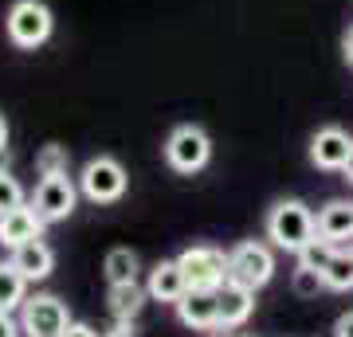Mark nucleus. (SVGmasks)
Segmentation results:
<instances>
[{"label":"nucleus","mask_w":353,"mask_h":337,"mask_svg":"<svg viewBox=\"0 0 353 337\" xmlns=\"http://www.w3.org/2000/svg\"><path fill=\"white\" fill-rule=\"evenodd\" d=\"M267 239L279 251L299 255L310 239H318V216L306 208L303 200H279L267 212Z\"/></svg>","instance_id":"f257e3e1"},{"label":"nucleus","mask_w":353,"mask_h":337,"mask_svg":"<svg viewBox=\"0 0 353 337\" xmlns=\"http://www.w3.org/2000/svg\"><path fill=\"white\" fill-rule=\"evenodd\" d=\"M8 39H12L16 48L24 51H36L39 43H48L51 39V28H55V16L43 0H16L12 8H8Z\"/></svg>","instance_id":"f03ea898"},{"label":"nucleus","mask_w":353,"mask_h":337,"mask_svg":"<svg viewBox=\"0 0 353 337\" xmlns=\"http://www.w3.org/2000/svg\"><path fill=\"white\" fill-rule=\"evenodd\" d=\"M271 275H275V255H271L267 243L243 239V243H236V247L228 251V278H236L243 287L259 290V287L271 283Z\"/></svg>","instance_id":"7ed1b4c3"},{"label":"nucleus","mask_w":353,"mask_h":337,"mask_svg":"<svg viewBox=\"0 0 353 337\" xmlns=\"http://www.w3.org/2000/svg\"><path fill=\"white\" fill-rule=\"evenodd\" d=\"M208 157H212V141H208V134H204L201 125H176L173 134H169V141H165V161L173 165L176 173H201L204 165H208Z\"/></svg>","instance_id":"20e7f679"},{"label":"nucleus","mask_w":353,"mask_h":337,"mask_svg":"<svg viewBox=\"0 0 353 337\" xmlns=\"http://www.w3.org/2000/svg\"><path fill=\"white\" fill-rule=\"evenodd\" d=\"M71 325V314L55 294H36L20 306V329L28 337H63Z\"/></svg>","instance_id":"39448f33"},{"label":"nucleus","mask_w":353,"mask_h":337,"mask_svg":"<svg viewBox=\"0 0 353 337\" xmlns=\"http://www.w3.org/2000/svg\"><path fill=\"white\" fill-rule=\"evenodd\" d=\"M79 188L94 204H114V200H122V192H126V169L114 161V157H94V161L83 165Z\"/></svg>","instance_id":"423d86ee"},{"label":"nucleus","mask_w":353,"mask_h":337,"mask_svg":"<svg viewBox=\"0 0 353 337\" xmlns=\"http://www.w3.org/2000/svg\"><path fill=\"white\" fill-rule=\"evenodd\" d=\"M181 271L189 278V287H201V290H220L228 283V255L220 247H189L176 255Z\"/></svg>","instance_id":"0eeeda50"},{"label":"nucleus","mask_w":353,"mask_h":337,"mask_svg":"<svg viewBox=\"0 0 353 337\" xmlns=\"http://www.w3.org/2000/svg\"><path fill=\"white\" fill-rule=\"evenodd\" d=\"M32 208L39 212L43 224H55V220H67L75 212V185L67 173H55V176H43L36 185V196H32Z\"/></svg>","instance_id":"6e6552de"},{"label":"nucleus","mask_w":353,"mask_h":337,"mask_svg":"<svg viewBox=\"0 0 353 337\" xmlns=\"http://www.w3.org/2000/svg\"><path fill=\"white\" fill-rule=\"evenodd\" d=\"M176 318L189 329H220V294L216 290L189 287L185 298L176 302Z\"/></svg>","instance_id":"1a4fd4ad"},{"label":"nucleus","mask_w":353,"mask_h":337,"mask_svg":"<svg viewBox=\"0 0 353 337\" xmlns=\"http://www.w3.org/2000/svg\"><path fill=\"white\" fill-rule=\"evenodd\" d=\"M350 153H353V138L345 130H338V125L318 130L314 141H310V161H314L318 169H345Z\"/></svg>","instance_id":"9d476101"},{"label":"nucleus","mask_w":353,"mask_h":337,"mask_svg":"<svg viewBox=\"0 0 353 337\" xmlns=\"http://www.w3.org/2000/svg\"><path fill=\"white\" fill-rule=\"evenodd\" d=\"M216 294H220V329H236V325H243L252 318V310H255V290L252 287L228 278Z\"/></svg>","instance_id":"9b49d317"},{"label":"nucleus","mask_w":353,"mask_h":337,"mask_svg":"<svg viewBox=\"0 0 353 337\" xmlns=\"http://www.w3.org/2000/svg\"><path fill=\"white\" fill-rule=\"evenodd\" d=\"M39 232H43V220H39L36 208H12V212L0 216V243H4L8 251L39 239Z\"/></svg>","instance_id":"f8f14e48"},{"label":"nucleus","mask_w":353,"mask_h":337,"mask_svg":"<svg viewBox=\"0 0 353 337\" xmlns=\"http://www.w3.org/2000/svg\"><path fill=\"white\" fill-rule=\"evenodd\" d=\"M145 290H150L153 302H173V306H176V302L185 298V290H189V278H185V271H181V263H176V259H161L150 271Z\"/></svg>","instance_id":"ddd939ff"},{"label":"nucleus","mask_w":353,"mask_h":337,"mask_svg":"<svg viewBox=\"0 0 353 337\" xmlns=\"http://www.w3.org/2000/svg\"><path fill=\"white\" fill-rule=\"evenodd\" d=\"M12 263L20 267V275H24L28 283H39V278L51 275V267H55V251H51L43 239H32V243H24V247L12 251Z\"/></svg>","instance_id":"4468645a"},{"label":"nucleus","mask_w":353,"mask_h":337,"mask_svg":"<svg viewBox=\"0 0 353 337\" xmlns=\"http://www.w3.org/2000/svg\"><path fill=\"white\" fill-rule=\"evenodd\" d=\"M318 236L330 239V243L350 239L353 236V204H345V200H330L326 208L318 212Z\"/></svg>","instance_id":"2eb2a0df"},{"label":"nucleus","mask_w":353,"mask_h":337,"mask_svg":"<svg viewBox=\"0 0 353 337\" xmlns=\"http://www.w3.org/2000/svg\"><path fill=\"white\" fill-rule=\"evenodd\" d=\"M28 302V278L20 275V267L12 259L0 263V310L12 314L16 306H24Z\"/></svg>","instance_id":"dca6fc26"},{"label":"nucleus","mask_w":353,"mask_h":337,"mask_svg":"<svg viewBox=\"0 0 353 337\" xmlns=\"http://www.w3.org/2000/svg\"><path fill=\"white\" fill-rule=\"evenodd\" d=\"M145 298H150L145 287H138V283H118V287H110V314L118 322H130V318L141 310Z\"/></svg>","instance_id":"f3484780"},{"label":"nucleus","mask_w":353,"mask_h":337,"mask_svg":"<svg viewBox=\"0 0 353 337\" xmlns=\"http://www.w3.org/2000/svg\"><path fill=\"white\" fill-rule=\"evenodd\" d=\"M322 278H326V290H353V247L338 243L330 267L322 271Z\"/></svg>","instance_id":"a211bd4d"},{"label":"nucleus","mask_w":353,"mask_h":337,"mask_svg":"<svg viewBox=\"0 0 353 337\" xmlns=\"http://www.w3.org/2000/svg\"><path fill=\"white\" fill-rule=\"evenodd\" d=\"M106 283L118 287V283H138V255L130 247H114L106 255Z\"/></svg>","instance_id":"6ab92c4d"},{"label":"nucleus","mask_w":353,"mask_h":337,"mask_svg":"<svg viewBox=\"0 0 353 337\" xmlns=\"http://www.w3.org/2000/svg\"><path fill=\"white\" fill-rule=\"evenodd\" d=\"M334 251H338V243H330V239H310L303 251H299V263L303 267H310V271H326L330 267V259H334Z\"/></svg>","instance_id":"aec40b11"},{"label":"nucleus","mask_w":353,"mask_h":337,"mask_svg":"<svg viewBox=\"0 0 353 337\" xmlns=\"http://www.w3.org/2000/svg\"><path fill=\"white\" fill-rule=\"evenodd\" d=\"M290 287H294V294H303V298H314L318 290H326V278H322V271H310V267H294V278H290Z\"/></svg>","instance_id":"412c9836"},{"label":"nucleus","mask_w":353,"mask_h":337,"mask_svg":"<svg viewBox=\"0 0 353 337\" xmlns=\"http://www.w3.org/2000/svg\"><path fill=\"white\" fill-rule=\"evenodd\" d=\"M12 208H24V188L8 169H0V216L12 212Z\"/></svg>","instance_id":"4be33fe9"},{"label":"nucleus","mask_w":353,"mask_h":337,"mask_svg":"<svg viewBox=\"0 0 353 337\" xmlns=\"http://www.w3.org/2000/svg\"><path fill=\"white\" fill-rule=\"evenodd\" d=\"M36 165H39V173H43V176L67 173V150H63V145H43L39 157H36Z\"/></svg>","instance_id":"5701e85b"},{"label":"nucleus","mask_w":353,"mask_h":337,"mask_svg":"<svg viewBox=\"0 0 353 337\" xmlns=\"http://www.w3.org/2000/svg\"><path fill=\"white\" fill-rule=\"evenodd\" d=\"M20 334H24V329H20V325L12 322V314L0 310V337H20Z\"/></svg>","instance_id":"b1692460"},{"label":"nucleus","mask_w":353,"mask_h":337,"mask_svg":"<svg viewBox=\"0 0 353 337\" xmlns=\"http://www.w3.org/2000/svg\"><path fill=\"white\" fill-rule=\"evenodd\" d=\"M334 337H353V310L341 314L338 322H334Z\"/></svg>","instance_id":"393cba45"},{"label":"nucleus","mask_w":353,"mask_h":337,"mask_svg":"<svg viewBox=\"0 0 353 337\" xmlns=\"http://www.w3.org/2000/svg\"><path fill=\"white\" fill-rule=\"evenodd\" d=\"M63 337H99V334H94V329H90L87 322H71V325H67V334H63Z\"/></svg>","instance_id":"a878e982"},{"label":"nucleus","mask_w":353,"mask_h":337,"mask_svg":"<svg viewBox=\"0 0 353 337\" xmlns=\"http://www.w3.org/2000/svg\"><path fill=\"white\" fill-rule=\"evenodd\" d=\"M341 51H345V63L353 67V28L345 32V39H341Z\"/></svg>","instance_id":"bb28decb"},{"label":"nucleus","mask_w":353,"mask_h":337,"mask_svg":"<svg viewBox=\"0 0 353 337\" xmlns=\"http://www.w3.org/2000/svg\"><path fill=\"white\" fill-rule=\"evenodd\" d=\"M0 153H8V118L0 114Z\"/></svg>","instance_id":"cd10ccee"},{"label":"nucleus","mask_w":353,"mask_h":337,"mask_svg":"<svg viewBox=\"0 0 353 337\" xmlns=\"http://www.w3.org/2000/svg\"><path fill=\"white\" fill-rule=\"evenodd\" d=\"M106 337H134V329H130V322H118Z\"/></svg>","instance_id":"c85d7f7f"},{"label":"nucleus","mask_w":353,"mask_h":337,"mask_svg":"<svg viewBox=\"0 0 353 337\" xmlns=\"http://www.w3.org/2000/svg\"><path fill=\"white\" fill-rule=\"evenodd\" d=\"M341 173H345V176L353 181V153H350V161H345V169H341Z\"/></svg>","instance_id":"c756f323"}]
</instances>
